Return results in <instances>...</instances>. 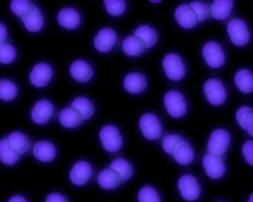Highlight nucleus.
Here are the masks:
<instances>
[{"mask_svg":"<svg viewBox=\"0 0 253 202\" xmlns=\"http://www.w3.org/2000/svg\"><path fill=\"white\" fill-rule=\"evenodd\" d=\"M99 137H100V141L103 146H104V149L109 153H115V152L122 149V135L119 132L118 128L114 127V125H105V127L101 128Z\"/></svg>","mask_w":253,"mask_h":202,"instance_id":"nucleus-1","label":"nucleus"},{"mask_svg":"<svg viewBox=\"0 0 253 202\" xmlns=\"http://www.w3.org/2000/svg\"><path fill=\"white\" fill-rule=\"evenodd\" d=\"M231 142V136L225 129H216L211 133L210 141H208V153L221 157L227 152L228 146Z\"/></svg>","mask_w":253,"mask_h":202,"instance_id":"nucleus-2","label":"nucleus"},{"mask_svg":"<svg viewBox=\"0 0 253 202\" xmlns=\"http://www.w3.org/2000/svg\"><path fill=\"white\" fill-rule=\"evenodd\" d=\"M164 105H166L167 112L175 117V119H180L183 117L184 114L187 113V102L185 99L180 92L177 91H169L164 96Z\"/></svg>","mask_w":253,"mask_h":202,"instance_id":"nucleus-3","label":"nucleus"},{"mask_svg":"<svg viewBox=\"0 0 253 202\" xmlns=\"http://www.w3.org/2000/svg\"><path fill=\"white\" fill-rule=\"evenodd\" d=\"M139 127L141 129V133L145 138L148 140H156L162 136L163 128L160 124V120L153 113H145L140 117Z\"/></svg>","mask_w":253,"mask_h":202,"instance_id":"nucleus-4","label":"nucleus"},{"mask_svg":"<svg viewBox=\"0 0 253 202\" xmlns=\"http://www.w3.org/2000/svg\"><path fill=\"white\" fill-rule=\"evenodd\" d=\"M163 68L166 70V75L172 81H179L185 75V66L181 57L175 53H169L163 60Z\"/></svg>","mask_w":253,"mask_h":202,"instance_id":"nucleus-5","label":"nucleus"},{"mask_svg":"<svg viewBox=\"0 0 253 202\" xmlns=\"http://www.w3.org/2000/svg\"><path fill=\"white\" fill-rule=\"evenodd\" d=\"M228 35L229 39L235 45H245L249 41V30L248 26L245 24L244 20L241 19H232L231 22L228 23L227 27Z\"/></svg>","mask_w":253,"mask_h":202,"instance_id":"nucleus-6","label":"nucleus"},{"mask_svg":"<svg viewBox=\"0 0 253 202\" xmlns=\"http://www.w3.org/2000/svg\"><path fill=\"white\" fill-rule=\"evenodd\" d=\"M180 194L185 201H196L197 198L200 197L201 194V188L199 182H197L196 177H193L192 174H184L180 177L179 182Z\"/></svg>","mask_w":253,"mask_h":202,"instance_id":"nucleus-7","label":"nucleus"},{"mask_svg":"<svg viewBox=\"0 0 253 202\" xmlns=\"http://www.w3.org/2000/svg\"><path fill=\"white\" fill-rule=\"evenodd\" d=\"M204 93L207 100L212 105H221L227 100V91L218 79H210L204 84Z\"/></svg>","mask_w":253,"mask_h":202,"instance_id":"nucleus-8","label":"nucleus"},{"mask_svg":"<svg viewBox=\"0 0 253 202\" xmlns=\"http://www.w3.org/2000/svg\"><path fill=\"white\" fill-rule=\"evenodd\" d=\"M203 56H204L205 63L211 68H220L225 63V53L221 45L216 41H208L203 47Z\"/></svg>","mask_w":253,"mask_h":202,"instance_id":"nucleus-9","label":"nucleus"},{"mask_svg":"<svg viewBox=\"0 0 253 202\" xmlns=\"http://www.w3.org/2000/svg\"><path fill=\"white\" fill-rule=\"evenodd\" d=\"M203 167H204L207 176L213 180L221 178L225 173V165H224L223 158L213 156V154H205L203 158Z\"/></svg>","mask_w":253,"mask_h":202,"instance_id":"nucleus-10","label":"nucleus"},{"mask_svg":"<svg viewBox=\"0 0 253 202\" xmlns=\"http://www.w3.org/2000/svg\"><path fill=\"white\" fill-rule=\"evenodd\" d=\"M116 41H118V34L112 28H103L97 32L96 37L93 40V44L99 52L107 53L114 48Z\"/></svg>","mask_w":253,"mask_h":202,"instance_id":"nucleus-11","label":"nucleus"},{"mask_svg":"<svg viewBox=\"0 0 253 202\" xmlns=\"http://www.w3.org/2000/svg\"><path fill=\"white\" fill-rule=\"evenodd\" d=\"M53 75V70L47 63H39L36 64L30 73V80L32 85L35 87H45L51 81Z\"/></svg>","mask_w":253,"mask_h":202,"instance_id":"nucleus-12","label":"nucleus"},{"mask_svg":"<svg viewBox=\"0 0 253 202\" xmlns=\"http://www.w3.org/2000/svg\"><path fill=\"white\" fill-rule=\"evenodd\" d=\"M53 112H55V108H53L51 101L39 100L31 110V117L36 124L42 125V124L48 123L53 116Z\"/></svg>","mask_w":253,"mask_h":202,"instance_id":"nucleus-13","label":"nucleus"},{"mask_svg":"<svg viewBox=\"0 0 253 202\" xmlns=\"http://www.w3.org/2000/svg\"><path fill=\"white\" fill-rule=\"evenodd\" d=\"M92 176V167L91 164L87 161H79L72 167L70 171V180L72 184L82 186L85 185L89 181Z\"/></svg>","mask_w":253,"mask_h":202,"instance_id":"nucleus-14","label":"nucleus"},{"mask_svg":"<svg viewBox=\"0 0 253 202\" xmlns=\"http://www.w3.org/2000/svg\"><path fill=\"white\" fill-rule=\"evenodd\" d=\"M70 72L71 76L76 81H79V83H87V81H89L92 79V76H93L92 67L87 62H84V60H76V62L72 63L71 64Z\"/></svg>","mask_w":253,"mask_h":202,"instance_id":"nucleus-15","label":"nucleus"},{"mask_svg":"<svg viewBox=\"0 0 253 202\" xmlns=\"http://www.w3.org/2000/svg\"><path fill=\"white\" fill-rule=\"evenodd\" d=\"M32 152H34V156H35L36 160H39L42 163H49L56 157V148L48 141L36 142Z\"/></svg>","mask_w":253,"mask_h":202,"instance_id":"nucleus-16","label":"nucleus"},{"mask_svg":"<svg viewBox=\"0 0 253 202\" xmlns=\"http://www.w3.org/2000/svg\"><path fill=\"white\" fill-rule=\"evenodd\" d=\"M175 18H176V22L179 23L180 26L183 27V28H187V30L193 28V27L197 24L196 15L193 13L191 7L187 4H181L176 8Z\"/></svg>","mask_w":253,"mask_h":202,"instance_id":"nucleus-17","label":"nucleus"},{"mask_svg":"<svg viewBox=\"0 0 253 202\" xmlns=\"http://www.w3.org/2000/svg\"><path fill=\"white\" fill-rule=\"evenodd\" d=\"M80 13L74 8H63L57 13V22L67 30H75L80 24Z\"/></svg>","mask_w":253,"mask_h":202,"instance_id":"nucleus-18","label":"nucleus"},{"mask_svg":"<svg viewBox=\"0 0 253 202\" xmlns=\"http://www.w3.org/2000/svg\"><path fill=\"white\" fill-rule=\"evenodd\" d=\"M5 140L8 142V145L11 146V149H12L15 153H18L19 156H20V154H24L27 150L30 149V141H28L26 135L22 132L11 133Z\"/></svg>","mask_w":253,"mask_h":202,"instance_id":"nucleus-19","label":"nucleus"},{"mask_svg":"<svg viewBox=\"0 0 253 202\" xmlns=\"http://www.w3.org/2000/svg\"><path fill=\"white\" fill-rule=\"evenodd\" d=\"M124 88L129 93H141L147 88V79L141 73H129L124 79Z\"/></svg>","mask_w":253,"mask_h":202,"instance_id":"nucleus-20","label":"nucleus"},{"mask_svg":"<svg viewBox=\"0 0 253 202\" xmlns=\"http://www.w3.org/2000/svg\"><path fill=\"white\" fill-rule=\"evenodd\" d=\"M172 156L175 157L176 163L180 164V165H189L193 161V158H195L192 146L189 145L187 141L180 142L179 146L173 150Z\"/></svg>","mask_w":253,"mask_h":202,"instance_id":"nucleus-21","label":"nucleus"},{"mask_svg":"<svg viewBox=\"0 0 253 202\" xmlns=\"http://www.w3.org/2000/svg\"><path fill=\"white\" fill-rule=\"evenodd\" d=\"M24 20V27H26L27 30L31 32H38L40 31L44 26V19H43V15L40 12V9L34 5V8L31 11L28 15H27L26 18L23 19Z\"/></svg>","mask_w":253,"mask_h":202,"instance_id":"nucleus-22","label":"nucleus"},{"mask_svg":"<svg viewBox=\"0 0 253 202\" xmlns=\"http://www.w3.org/2000/svg\"><path fill=\"white\" fill-rule=\"evenodd\" d=\"M71 108L76 110L82 116L83 120L91 119L93 113H95V106L85 97H78V99H75L72 101V104H71Z\"/></svg>","mask_w":253,"mask_h":202,"instance_id":"nucleus-23","label":"nucleus"},{"mask_svg":"<svg viewBox=\"0 0 253 202\" xmlns=\"http://www.w3.org/2000/svg\"><path fill=\"white\" fill-rule=\"evenodd\" d=\"M97 182H99L101 188L111 190L118 188L122 180H120V177L112 169H103L99 173V176H97Z\"/></svg>","mask_w":253,"mask_h":202,"instance_id":"nucleus-24","label":"nucleus"},{"mask_svg":"<svg viewBox=\"0 0 253 202\" xmlns=\"http://www.w3.org/2000/svg\"><path fill=\"white\" fill-rule=\"evenodd\" d=\"M133 36L137 37L144 44L145 48H151V47L156 44L157 41L156 31L149 26H140L139 28H136L135 35Z\"/></svg>","mask_w":253,"mask_h":202,"instance_id":"nucleus-25","label":"nucleus"},{"mask_svg":"<svg viewBox=\"0 0 253 202\" xmlns=\"http://www.w3.org/2000/svg\"><path fill=\"white\" fill-rule=\"evenodd\" d=\"M236 120L243 129L249 133V136L253 135V109L251 106H241L236 112Z\"/></svg>","mask_w":253,"mask_h":202,"instance_id":"nucleus-26","label":"nucleus"},{"mask_svg":"<svg viewBox=\"0 0 253 202\" xmlns=\"http://www.w3.org/2000/svg\"><path fill=\"white\" fill-rule=\"evenodd\" d=\"M235 84L243 93H252L253 75L249 69H240L236 72Z\"/></svg>","mask_w":253,"mask_h":202,"instance_id":"nucleus-27","label":"nucleus"},{"mask_svg":"<svg viewBox=\"0 0 253 202\" xmlns=\"http://www.w3.org/2000/svg\"><path fill=\"white\" fill-rule=\"evenodd\" d=\"M232 8H233V1L232 0H216L211 7L210 12L212 13V16L214 19L224 20L231 15Z\"/></svg>","mask_w":253,"mask_h":202,"instance_id":"nucleus-28","label":"nucleus"},{"mask_svg":"<svg viewBox=\"0 0 253 202\" xmlns=\"http://www.w3.org/2000/svg\"><path fill=\"white\" fill-rule=\"evenodd\" d=\"M59 121L63 127L66 128H76L79 127L83 119H82V116L76 112L72 108H66V109H63L59 114Z\"/></svg>","mask_w":253,"mask_h":202,"instance_id":"nucleus-29","label":"nucleus"},{"mask_svg":"<svg viewBox=\"0 0 253 202\" xmlns=\"http://www.w3.org/2000/svg\"><path fill=\"white\" fill-rule=\"evenodd\" d=\"M123 51L128 56H140L145 51L144 44L135 36H129L123 41Z\"/></svg>","mask_w":253,"mask_h":202,"instance_id":"nucleus-30","label":"nucleus"},{"mask_svg":"<svg viewBox=\"0 0 253 202\" xmlns=\"http://www.w3.org/2000/svg\"><path fill=\"white\" fill-rule=\"evenodd\" d=\"M109 169H112V170L120 177V180L122 181L128 180V178L132 176V173H133L132 165L128 163L126 160H124V158H116V160H114V161L111 163Z\"/></svg>","mask_w":253,"mask_h":202,"instance_id":"nucleus-31","label":"nucleus"},{"mask_svg":"<svg viewBox=\"0 0 253 202\" xmlns=\"http://www.w3.org/2000/svg\"><path fill=\"white\" fill-rule=\"evenodd\" d=\"M0 160L1 163L5 164V165H12V164H16L19 160V154L15 153L11 146L8 145L7 140L0 141Z\"/></svg>","mask_w":253,"mask_h":202,"instance_id":"nucleus-32","label":"nucleus"},{"mask_svg":"<svg viewBox=\"0 0 253 202\" xmlns=\"http://www.w3.org/2000/svg\"><path fill=\"white\" fill-rule=\"evenodd\" d=\"M18 95V87L9 80H0V100L11 101Z\"/></svg>","mask_w":253,"mask_h":202,"instance_id":"nucleus-33","label":"nucleus"},{"mask_svg":"<svg viewBox=\"0 0 253 202\" xmlns=\"http://www.w3.org/2000/svg\"><path fill=\"white\" fill-rule=\"evenodd\" d=\"M34 5L28 0H12L11 1V9L15 15H18L20 18H26L27 15L32 11Z\"/></svg>","mask_w":253,"mask_h":202,"instance_id":"nucleus-34","label":"nucleus"},{"mask_svg":"<svg viewBox=\"0 0 253 202\" xmlns=\"http://www.w3.org/2000/svg\"><path fill=\"white\" fill-rule=\"evenodd\" d=\"M104 5L109 15L112 16L123 15L126 8V3L124 0H104Z\"/></svg>","mask_w":253,"mask_h":202,"instance_id":"nucleus-35","label":"nucleus"},{"mask_svg":"<svg viewBox=\"0 0 253 202\" xmlns=\"http://www.w3.org/2000/svg\"><path fill=\"white\" fill-rule=\"evenodd\" d=\"M137 198H139V202H162L159 193L151 186L141 188L137 194Z\"/></svg>","mask_w":253,"mask_h":202,"instance_id":"nucleus-36","label":"nucleus"},{"mask_svg":"<svg viewBox=\"0 0 253 202\" xmlns=\"http://www.w3.org/2000/svg\"><path fill=\"white\" fill-rule=\"evenodd\" d=\"M183 137L179 135H168L163 140V149L168 154L173 153V150L179 146L180 142H183Z\"/></svg>","mask_w":253,"mask_h":202,"instance_id":"nucleus-37","label":"nucleus"},{"mask_svg":"<svg viewBox=\"0 0 253 202\" xmlns=\"http://www.w3.org/2000/svg\"><path fill=\"white\" fill-rule=\"evenodd\" d=\"M16 59V51L13 48V45L4 43L0 45V63L1 64H9Z\"/></svg>","mask_w":253,"mask_h":202,"instance_id":"nucleus-38","label":"nucleus"},{"mask_svg":"<svg viewBox=\"0 0 253 202\" xmlns=\"http://www.w3.org/2000/svg\"><path fill=\"white\" fill-rule=\"evenodd\" d=\"M191 9L193 11V13L196 15L197 22H203L205 19L210 16V8H208V5L205 4V3H201V1H193L189 4Z\"/></svg>","mask_w":253,"mask_h":202,"instance_id":"nucleus-39","label":"nucleus"},{"mask_svg":"<svg viewBox=\"0 0 253 202\" xmlns=\"http://www.w3.org/2000/svg\"><path fill=\"white\" fill-rule=\"evenodd\" d=\"M243 154H244L247 163H248L249 165H252L253 164V141L252 140L247 141L244 145H243Z\"/></svg>","mask_w":253,"mask_h":202,"instance_id":"nucleus-40","label":"nucleus"},{"mask_svg":"<svg viewBox=\"0 0 253 202\" xmlns=\"http://www.w3.org/2000/svg\"><path fill=\"white\" fill-rule=\"evenodd\" d=\"M45 202H68V201H67V198L64 197V196H61V194L59 193H52V194H49L48 197H47Z\"/></svg>","mask_w":253,"mask_h":202,"instance_id":"nucleus-41","label":"nucleus"},{"mask_svg":"<svg viewBox=\"0 0 253 202\" xmlns=\"http://www.w3.org/2000/svg\"><path fill=\"white\" fill-rule=\"evenodd\" d=\"M5 37H7V28L3 23H0V45L4 44Z\"/></svg>","mask_w":253,"mask_h":202,"instance_id":"nucleus-42","label":"nucleus"},{"mask_svg":"<svg viewBox=\"0 0 253 202\" xmlns=\"http://www.w3.org/2000/svg\"><path fill=\"white\" fill-rule=\"evenodd\" d=\"M8 202H27V200L24 197H22V196H15Z\"/></svg>","mask_w":253,"mask_h":202,"instance_id":"nucleus-43","label":"nucleus"},{"mask_svg":"<svg viewBox=\"0 0 253 202\" xmlns=\"http://www.w3.org/2000/svg\"><path fill=\"white\" fill-rule=\"evenodd\" d=\"M248 202H253V197H252V196H249V200H248Z\"/></svg>","mask_w":253,"mask_h":202,"instance_id":"nucleus-44","label":"nucleus"}]
</instances>
